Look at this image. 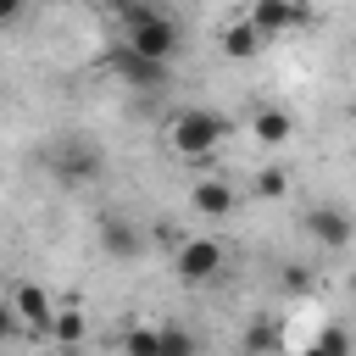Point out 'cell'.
Segmentation results:
<instances>
[{
  "mask_svg": "<svg viewBox=\"0 0 356 356\" xmlns=\"http://www.w3.org/2000/svg\"><path fill=\"white\" fill-rule=\"evenodd\" d=\"M222 139H228V117L211 111V106H184V111L167 122V145H172V156H211Z\"/></svg>",
  "mask_w": 356,
  "mask_h": 356,
  "instance_id": "1",
  "label": "cell"
},
{
  "mask_svg": "<svg viewBox=\"0 0 356 356\" xmlns=\"http://www.w3.org/2000/svg\"><path fill=\"white\" fill-rule=\"evenodd\" d=\"M44 167H50L56 184L78 189V184H95V178L106 172V150H100L95 139H83V134H61V139L44 150Z\"/></svg>",
  "mask_w": 356,
  "mask_h": 356,
  "instance_id": "2",
  "label": "cell"
},
{
  "mask_svg": "<svg viewBox=\"0 0 356 356\" xmlns=\"http://www.w3.org/2000/svg\"><path fill=\"white\" fill-rule=\"evenodd\" d=\"M134 56H145V61H161V67H172L178 61V50H184V33H178V22L172 17H161V11H145L139 22H128V39H122Z\"/></svg>",
  "mask_w": 356,
  "mask_h": 356,
  "instance_id": "3",
  "label": "cell"
},
{
  "mask_svg": "<svg viewBox=\"0 0 356 356\" xmlns=\"http://www.w3.org/2000/svg\"><path fill=\"white\" fill-rule=\"evenodd\" d=\"M222 267H228V250L217 239H178V250H172V273L184 284H211V278H222Z\"/></svg>",
  "mask_w": 356,
  "mask_h": 356,
  "instance_id": "4",
  "label": "cell"
},
{
  "mask_svg": "<svg viewBox=\"0 0 356 356\" xmlns=\"http://www.w3.org/2000/svg\"><path fill=\"white\" fill-rule=\"evenodd\" d=\"M111 72H117L128 89H145V95H156V89L167 83V72H172V67H161V61H145V56H134L128 44H117V50H111Z\"/></svg>",
  "mask_w": 356,
  "mask_h": 356,
  "instance_id": "5",
  "label": "cell"
},
{
  "mask_svg": "<svg viewBox=\"0 0 356 356\" xmlns=\"http://www.w3.org/2000/svg\"><path fill=\"white\" fill-rule=\"evenodd\" d=\"M300 222H306V234H312V239H317L323 250H345V245L356 239V222H350V217H345L339 206H312V211H306Z\"/></svg>",
  "mask_w": 356,
  "mask_h": 356,
  "instance_id": "6",
  "label": "cell"
},
{
  "mask_svg": "<svg viewBox=\"0 0 356 356\" xmlns=\"http://www.w3.org/2000/svg\"><path fill=\"white\" fill-rule=\"evenodd\" d=\"M100 250H106V256H117V261H134V256L145 250V234H139L128 217L106 211V217H100Z\"/></svg>",
  "mask_w": 356,
  "mask_h": 356,
  "instance_id": "7",
  "label": "cell"
},
{
  "mask_svg": "<svg viewBox=\"0 0 356 356\" xmlns=\"http://www.w3.org/2000/svg\"><path fill=\"white\" fill-rule=\"evenodd\" d=\"M11 312H17V323H22V328H33V334H50V317H56V306H50V295H44L39 284H17V295H11Z\"/></svg>",
  "mask_w": 356,
  "mask_h": 356,
  "instance_id": "8",
  "label": "cell"
},
{
  "mask_svg": "<svg viewBox=\"0 0 356 356\" xmlns=\"http://www.w3.org/2000/svg\"><path fill=\"white\" fill-rule=\"evenodd\" d=\"M245 22L261 33V44H273L278 33L295 28V0H250V17Z\"/></svg>",
  "mask_w": 356,
  "mask_h": 356,
  "instance_id": "9",
  "label": "cell"
},
{
  "mask_svg": "<svg viewBox=\"0 0 356 356\" xmlns=\"http://www.w3.org/2000/svg\"><path fill=\"white\" fill-rule=\"evenodd\" d=\"M189 206H195L200 217H228V211H234V184H228V178H200V184L189 189Z\"/></svg>",
  "mask_w": 356,
  "mask_h": 356,
  "instance_id": "10",
  "label": "cell"
},
{
  "mask_svg": "<svg viewBox=\"0 0 356 356\" xmlns=\"http://www.w3.org/2000/svg\"><path fill=\"white\" fill-rule=\"evenodd\" d=\"M217 44H222V56L228 61H250V56H261L267 44H261V33L250 28V22H228L222 33H217Z\"/></svg>",
  "mask_w": 356,
  "mask_h": 356,
  "instance_id": "11",
  "label": "cell"
},
{
  "mask_svg": "<svg viewBox=\"0 0 356 356\" xmlns=\"http://www.w3.org/2000/svg\"><path fill=\"white\" fill-rule=\"evenodd\" d=\"M250 134H256L261 145H284V139L295 134V117H289L284 106H261V111L250 117Z\"/></svg>",
  "mask_w": 356,
  "mask_h": 356,
  "instance_id": "12",
  "label": "cell"
},
{
  "mask_svg": "<svg viewBox=\"0 0 356 356\" xmlns=\"http://www.w3.org/2000/svg\"><path fill=\"white\" fill-rule=\"evenodd\" d=\"M50 334H56V345H78V339H83V312H78V306H61V312L50 317Z\"/></svg>",
  "mask_w": 356,
  "mask_h": 356,
  "instance_id": "13",
  "label": "cell"
},
{
  "mask_svg": "<svg viewBox=\"0 0 356 356\" xmlns=\"http://www.w3.org/2000/svg\"><path fill=\"white\" fill-rule=\"evenodd\" d=\"M122 356H161V334L156 328H128L122 334Z\"/></svg>",
  "mask_w": 356,
  "mask_h": 356,
  "instance_id": "14",
  "label": "cell"
},
{
  "mask_svg": "<svg viewBox=\"0 0 356 356\" xmlns=\"http://www.w3.org/2000/svg\"><path fill=\"white\" fill-rule=\"evenodd\" d=\"M156 334H161V356H195V334H189V328H178V323H161Z\"/></svg>",
  "mask_w": 356,
  "mask_h": 356,
  "instance_id": "15",
  "label": "cell"
},
{
  "mask_svg": "<svg viewBox=\"0 0 356 356\" xmlns=\"http://www.w3.org/2000/svg\"><path fill=\"white\" fill-rule=\"evenodd\" d=\"M300 356H350V339H345V328H323Z\"/></svg>",
  "mask_w": 356,
  "mask_h": 356,
  "instance_id": "16",
  "label": "cell"
},
{
  "mask_svg": "<svg viewBox=\"0 0 356 356\" xmlns=\"http://www.w3.org/2000/svg\"><path fill=\"white\" fill-rule=\"evenodd\" d=\"M250 189H256V195H261V200H278V195H284V189H289V172H284V167H261V172H256V184H250Z\"/></svg>",
  "mask_w": 356,
  "mask_h": 356,
  "instance_id": "17",
  "label": "cell"
},
{
  "mask_svg": "<svg viewBox=\"0 0 356 356\" xmlns=\"http://www.w3.org/2000/svg\"><path fill=\"white\" fill-rule=\"evenodd\" d=\"M284 289H295V295H306V289H312V273L289 261V267H284Z\"/></svg>",
  "mask_w": 356,
  "mask_h": 356,
  "instance_id": "18",
  "label": "cell"
},
{
  "mask_svg": "<svg viewBox=\"0 0 356 356\" xmlns=\"http://www.w3.org/2000/svg\"><path fill=\"white\" fill-rule=\"evenodd\" d=\"M22 323H17V312H11V300H0V339H11Z\"/></svg>",
  "mask_w": 356,
  "mask_h": 356,
  "instance_id": "19",
  "label": "cell"
},
{
  "mask_svg": "<svg viewBox=\"0 0 356 356\" xmlns=\"http://www.w3.org/2000/svg\"><path fill=\"white\" fill-rule=\"evenodd\" d=\"M22 6H28V0H0V28H6V22H17V17H22Z\"/></svg>",
  "mask_w": 356,
  "mask_h": 356,
  "instance_id": "20",
  "label": "cell"
},
{
  "mask_svg": "<svg viewBox=\"0 0 356 356\" xmlns=\"http://www.w3.org/2000/svg\"><path fill=\"white\" fill-rule=\"evenodd\" d=\"M156 239H161V245H172V250H178V228H172V222H156Z\"/></svg>",
  "mask_w": 356,
  "mask_h": 356,
  "instance_id": "21",
  "label": "cell"
},
{
  "mask_svg": "<svg viewBox=\"0 0 356 356\" xmlns=\"http://www.w3.org/2000/svg\"><path fill=\"white\" fill-rule=\"evenodd\" d=\"M56 356H83V350L78 345H56Z\"/></svg>",
  "mask_w": 356,
  "mask_h": 356,
  "instance_id": "22",
  "label": "cell"
},
{
  "mask_svg": "<svg viewBox=\"0 0 356 356\" xmlns=\"http://www.w3.org/2000/svg\"><path fill=\"white\" fill-rule=\"evenodd\" d=\"M239 356H267V350H250V345H245V350H239Z\"/></svg>",
  "mask_w": 356,
  "mask_h": 356,
  "instance_id": "23",
  "label": "cell"
},
{
  "mask_svg": "<svg viewBox=\"0 0 356 356\" xmlns=\"http://www.w3.org/2000/svg\"><path fill=\"white\" fill-rule=\"evenodd\" d=\"M350 122H356V100H350Z\"/></svg>",
  "mask_w": 356,
  "mask_h": 356,
  "instance_id": "24",
  "label": "cell"
},
{
  "mask_svg": "<svg viewBox=\"0 0 356 356\" xmlns=\"http://www.w3.org/2000/svg\"><path fill=\"white\" fill-rule=\"evenodd\" d=\"M350 295H356V273H350Z\"/></svg>",
  "mask_w": 356,
  "mask_h": 356,
  "instance_id": "25",
  "label": "cell"
}]
</instances>
